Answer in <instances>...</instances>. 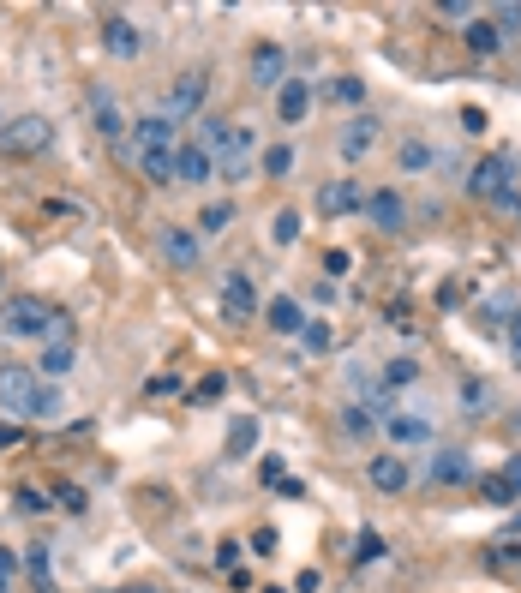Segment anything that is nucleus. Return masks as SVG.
<instances>
[{"mask_svg":"<svg viewBox=\"0 0 521 593\" xmlns=\"http://www.w3.org/2000/svg\"><path fill=\"white\" fill-rule=\"evenodd\" d=\"M102 42H108L114 60H138V54H144V30H138L126 12H108V18H102Z\"/></svg>","mask_w":521,"mask_h":593,"instance_id":"6","label":"nucleus"},{"mask_svg":"<svg viewBox=\"0 0 521 593\" xmlns=\"http://www.w3.org/2000/svg\"><path fill=\"white\" fill-rule=\"evenodd\" d=\"M270 240H276V246H294V240H300V210H276V216H270Z\"/></svg>","mask_w":521,"mask_h":593,"instance_id":"29","label":"nucleus"},{"mask_svg":"<svg viewBox=\"0 0 521 593\" xmlns=\"http://www.w3.org/2000/svg\"><path fill=\"white\" fill-rule=\"evenodd\" d=\"M330 96H342V102H360V96H366V84H360V78H336V84H330Z\"/></svg>","mask_w":521,"mask_h":593,"instance_id":"39","label":"nucleus"},{"mask_svg":"<svg viewBox=\"0 0 521 593\" xmlns=\"http://www.w3.org/2000/svg\"><path fill=\"white\" fill-rule=\"evenodd\" d=\"M216 174H222V180H246V174H258V144H252L246 126H234V138L216 150Z\"/></svg>","mask_w":521,"mask_h":593,"instance_id":"3","label":"nucleus"},{"mask_svg":"<svg viewBox=\"0 0 521 593\" xmlns=\"http://www.w3.org/2000/svg\"><path fill=\"white\" fill-rule=\"evenodd\" d=\"M462 132H486V108H462Z\"/></svg>","mask_w":521,"mask_h":593,"instance_id":"40","label":"nucleus"},{"mask_svg":"<svg viewBox=\"0 0 521 593\" xmlns=\"http://www.w3.org/2000/svg\"><path fill=\"white\" fill-rule=\"evenodd\" d=\"M516 534H521V516H516Z\"/></svg>","mask_w":521,"mask_h":593,"instance_id":"47","label":"nucleus"},{"mask_svg":"<svg viewBox=\"0 0 521 593\" xmlns=\"http://www.w3.org/2000/svg\"><path fill=\"white\" fill-rule=\"evenodd\" d=\"M510 180H516V162L510 156H486V162H474L468 192L474 198H510Z\"/></svg>","mask_w":521,"mask_h":593,"instance_id":"4","label":"nucleus"},{"mask_svg":"<svg viewBox=\"0 0 521 593\" xmlns=\"http://www.w3.org/2000/svg\"><path fill=\"white\" fill-rule=\"evenodd\" d=\"M480 498H486V504H516V492L504 486V474H486V480H480Z\"/></svg>","mask_w":521,"mask_h":593,"instance_id":"34","label":"nucleus"},{"mask_svg":"<svg viewBox=\"0 0 521 593\" xmlns=\"http://www.w3.org/2000/svg\"><path fill=\"white\" fill-rule=\"evenodd\" d=\"M252 450H258V420L240 414V420L228 426V456H252Z\"/></svg>","mask_w":521,"mask_h":593,"instance_id":"26","label":"nucleus"},{"mask_svg":"<svg viewBox=\"0 0 521 593\" xmlns=\"http://www.w3.org/2000/svg\"><path fill=\"white\" fill-rule=\"evenodd\" d=\"M156 246H162V258H168L174 270H192V264L204 258V240H198L192 228H162V240H156Z\"/></svg>","mask_w":521,"mask_h":593,"instance_id":"12","label":"nucleus"},{"mask_svg":"<svg viewBox=\"0 0 521 593\" xmlns=\"http://www.w3.org/2000/svg\"><path fill=\"white\" fill-rule=\"evenodd\" d=\"M486 324H498V318H516V300L510 294H498V300H486V312H480Z\"/></svg>","mask_w":521,"mask_h":593,"instance_id":"37","label":"nucleus"},{"mask_svg":"<svg viewBox=\"0 0 521 593\" xmlns=\"http://www.w3.org/2000/svg\"><path fill=\"white\" fill-rule=\"evenodd\" d=\"M180 150V144H174ZM174 150H150V156H138V174L150 180V186H174Z\"/></svg>","mask_w":521,"mask_h":593,"instance_id":"25","label":"nucleus"},{"mask_svg":"<svg viewBox=\"0 0 521 593\" xmlns=\"http://www.w3.org/2000/svg\"><path fill=\"white\" fill-rule=\"evenodd\" d=\"M204 90H210V78H204V72L174 78V90H168V120H174V114H198V108H204Z\"/></svg>","mask_w":521,"mask_h":593,"instance_id":"18","label":"nucleus"},{"mask_svg":"<svg viewBox=\"0 0 521 593\" xmlns=\"http://www.w3.org/2000/svg\"><path fill=\"white\" fill-rule=\"evenodd\" d=\"M12 444H18V426H6V420H0V450H12Z\"/></svg>","mask_w":521,"mask_h":593,"instance_id":"45","label":"nucleus"},{"mask_svg":"<svg viewBox=\"0 0 521 593\" xmlns=\"http://www.w3.org/2000/svg\"><path fill=\"white\" fill-rule=\"evenodd\" d=\"M414 378H420V360H408V354H402V360H390V366H384V390H408V384H414Z\"/></svg>","mask_w":521,"mask_h":593,"instance_id":"30","label":"nucleus"},{"mask_svg":"<svg viewBox=\"0 0 521 593\" xmlns=\"http://www.w3.org/2000/svg\"><path fill=\"white\" fill-rule=\"evenodd\" d=\"M366 474H372V486H378V492H408V486H414V474H408V462H402V456H372V468H366Z\"/></svg>","mask_w":521,"mask_h":593,"instance_id":"20","label":"nucleus"},{"mask_svg":"<svg viewBox=\"0 0 521 593\" xmlns=\"http://www.w3.org/2000/svg\"><path fill=\"white\" fill-rule=\"evenodd\" d=\"M294 144H270V150H258V174H270V180H288L294 174Z\"/></svg>","mask_w":521,"mask_h":593,"instance_id":"23","label":"nucleus"},{"mask_svg":"<svg viewBox=\"0 0 521 593\" xmlns=\"http://www.w3.org/2000/svg\"><path fill=\"white\" fill-rule=\"evenodd\" d=\"M210 174H216V156H210L204 144H180V150H174V180H180V186H204Z\"/></svg>","mask_w":521,"mask_h":593,"instance_id":"11","label":"nucleus"},{"mask_svg":"<svg viewBox=\"0 0 521 593\" xmlns=\"http://www.w3.org/2000/svg\"><path fill=\"white\" fill-rule=\"evenodd\" d=\"M366 222H372V228H384V234H396V228L408 222V204H402V192H396V186H378V192H366Z\"/></svg>","mask_w":521,"mask_h":593,"instance_id":"7","label":"nucleus"},{"mask_svg":"<svg viewBox=\"0 0 521 593\" xmlns=\"http://www.w3.org/2000/svg\"><path fill=\"white\" fill-rule=\"evenodd\" d=\"M504 486L521 498V456H510V462H504Z\"/></svg>","mask_w":521,"mask_h":593,"instance_id":"42","label":"nucleus"},{"mask_svg":"<svg viewBox=\"0 0 521 593\" xmlns=\"http://www.w3.org/2000/svg\"><path fill=\"white\" fill-rule=\"evenodd\" d=\"M378 132H384V126H378L372 114H354V120L342 126V138H336V150H342L348 162H360V156H366V150L378 144Z\"/></svg>","mask_w":521,"mask_h":593,"instance_id":"16","label":"nucleus"},{"mask_svg":"<svg viewBox=\"0 0 521 593\" xmlns=\"http://www.w3.org/2000/svg\"><path fill=\"white\" fill-rule=\"evenodd\" d=\"M312 354H330V324H306V336H300Z\"/></svg>","mask_w":521,"mask_h":593,"instance_id":"38","label":"nucleus"},{"mask_svg":"<svg viewBox=\"0 0 521 593\" xmlns=\"http://www.w3.org/2000/svg\"><path fill=\"white\" fill-rule=\"evenodd\" d=\"M306 114H312V84H306V78H288V84L276 90V120H282V126H300Z\"/></svg>","mask_w":521,"mask_h":593,"instance_id":"15","label":"nucleus"},{"mask_svg":"<svg viewBox=\"0 0 521 593\" xmlns=\"http://www.w3.org/2000/svg\"><path fill=\"white\" fill-rule=\"evenodd\" d=\"M12 570H18V558H12V552L0 546V593H6V582H12Z\"/></svg>","mask_w":521,"mask_h":593,"instance_id":"43","label":"nucleus"},{"mask_svg":"<svg viewBox=\"0 0 521 593\" xmlns=\"http://www.w3.org/2000/svg\"><path fill=\"white\" fill-rule=\"evenodd\" d=\"M498 36H521V6H498Z\"/></svg>","mask_w":521,"mask_h":593,"instance_id":"36","label":"nucleus"},{"mask_svg":"<svg viewBox=\"0 0 521 593\" xmlns=\"http://www.w3.org/2000/svg\"><path fill=\"white\" fill-rule=\"evenodd\" d=\"M228 222H234V204H228V198H216V204L198 210V234H222Z\"/></svg>","mask_w":521,"mask_h":593,"instance_id":"28","label":"nucleus"},{"mask_svg":"<svg viewBox=\"0 0 521 593\" xmlns=\"http://www.w3.org/2000/svg\"><path fill=\"white\" fill-rule=\"evenodd\" d=\"M252 312H258V294H252V276H240V270H234V276L222 282V318H228V324H246Z\"/></svg>","mask_w":521,"mask_h":593,"instance_id":"13","label":"nucleus"},{"mask_svg":"<svg viewBox=\"0 0 521 593\" xmlns=\"http://www.w3.org/2000/svg\"><path fill=\"white\" fill-rule=\"evenodd\" d=\"M252 552H258V558H270V552H276V534H270V528H258V534H252Z\"/></svg>","mask_w":521,"mask_h":593,"instance_id":"41","label":"nucleus"},{"mask_svg":"<svg viewBox=\"0 0 521 593\" xmlns=\"http://www.w3.org/2000/svg\"><path fill=\"white\" fill-rule=\"evenodd\" d=\"M138 593H150V588H138Z\"/></svg>","mask_w":521,"mask_h":593,"instance_id":"48","label":"nucleus"},{"mask_svg":"<svg viewBox=\"0 0 521 593\" xmlns=\"http://www.w3.org/2000/svg\"><path fill=\"white\" fill-rule=\"evenodd\" d=\"M24 570H30V582H36V588H48V582H54V558H48L42 546H36V552H24Z\"/></svg>","mask_w":521,"mask_h":593,"instance_id":"32","label":"nucleus"},{"mask_svg":"<svg viewBox=\"0 0 521 593\" xmlns=\"http://www.w3.org/2000/svg\"><path fill=\"white\" fill-rule=\"evenodd\" d=\"M474 480V456L468 450H438L426 462V486H468Z\"/></svg>","mask_w":521,"mask_h":593,"instance_id":"8","label":"nucleus"},{"mask_svg":"<svg viewBox=\"0 0 521 593\" xmlns=\"http://www.w3.org/2000/svg\"><path fill=\"white\" fill-rule=\"evenodd\" d=\"M264 324H270L276 336H306V324H312V318H306V306H300V300L276 294V300L264 306Z\"/></svg>","mask_w":521,"mask_h":593,"instance_id":"17","label":"nucleus"},{"mask_svg":"<svg viewBox=\"0 0 521 593\" xmlns=\"http://www.w3.org/2000/svg\"><path fill=\"white\" fill-rule=\"evenodd\" d=\"M132 144H138V156L174 150V120H168V114H138V120H132Z\"/></svg>","mask_w":521,"mask_h":593,"instance_id":"10","label":"nucleus"},{"mask_svg":"<svg viewBox=\"0 0 521 593\" xmlns=\"http://www.w3.org/2000/svg\"><path fill=\"white\" fill-rule=\"evenodd\" d=\"M0 330L6 336H66V324H60V312H48L36 294H12L6 306H0Z\"/></svg>","mask_w":521,"mask_h":593,"instance_id":"1","label":"nucleus"},{"mask_svg":"<svg viewBox=\"0 0 521 593\" xmlns=\"http://www.w3.org/2000/svg\"><path fill=\"white\" fill-rule=\"evenodd\" d=\"M6 150H24V156H36V150H48L54 144V126L42 120V114H18V120H6Z\"/></svg>","mask_w":521,"mask_h":593,"instance_id":"5","label":"nucleus"},{"mask_svg":"<svg viewBox=\"0 0 521 593\" xmlns=\"http://www.w3.org/2000/svg\"><path fill=\"white\" fill-rule=\"evenodd\" d=\"M354 210H366V192L354 180H324L318 186V216H354Z\"/></svg>","mask_w":521,"mask_h":593,"instance_id":"9","label":"nucleus"},{"mask_svg":"<svg viewBox=\"0 0 521 593\" xmlns=\"http://www.w3.org/2000/svg\"><path fill=\"white\" fill-rule=\"evenodd\" d=\"M486 408H492V384L468 378V384H462V414H486Z\"/></svg>","mask_w":521,"mask_h":593,"instance_id":"31","label":"nucleus"},{"mask_svg":"<svg viewBox=\"0 0 521 593\" xmlns=\"http://www.w3.org/2000/svg\"><path fill=\"white\" fill-rule=\"evenodd\" d=\"M510 354H516V366H521V312L510 318Z\"/></svg>","mask_w":521,"mask_h":593,"instance_id":"44","label":"nucleus"},{"mask_svg":"<svg viewBox=\"0 0 521 593\" xmlns=\"http://www.w3.org/2000/svg\"><path fill=\"white\" fill-rule=\"evenodd\" d=\"M384 432H390V444H402V450L432 444V420H426V414H390V420H384Z\"/></svg>","mask_w":521,"mask_h":593,"instance_id":"19","label":"nucleus"},{"mask_svg":"<svg viewBox=\"0 0 521 593\" xmlns=\"http://www.w3.org/2000/svg\"><path fill=\"white\" fill-rule=\"evenodd\" d=\"M504 204H510V210H521V192H510V198H504Z\"/></svg>","mask_w":521,"mask_h":593,"instance_id":"46","label":"nucleus"},{"mask_svg":"<svg viewBox=\"0 0 521 593\" xmlns=\"http://www.w3.org/2000/svg\"><path fill=\"white\" fill-rule=\"evenodd\" d=\"M396 162H402V174H426V168L438 162V150H432L426 138H402V150H396Z\"/></svg>","mask_w":521,"mask_h":593,"instance_id":"24","label":"nucleus"},{"mask_svg":"<svg viewBox=\"0 0 521 593\" xmlns=\"http://www.w3.org/2000/svg\"><path fill=\"white\" fill-rule=\"evenodd\" d=\"M468 48H474V54H498V48H504V36H498V24H486V18H474V24H468Z\"/></svg>","mask_w":521,"mask_h":593,"instance_id":"27","label":"nucleus"},{"mask_svg":"<svg viewBox=\"0 0 521 593\" xmlns=\"http://www.w3.org/2000/svg\"><path fill=\"white\" fill-rule=\"evenodd\" d=\"M36 402H42V378L30 366H0V408L18 420H36Z\"/></svg>","mask_w":521,"mask_h":593,"instance_id":"2","label":"nucleus"},{"mask_svg":"<svg viewBox=\"0 0 521 593\" xmlns=\"http://www.w3.org/2000/svg\"><path fill=\"white\" fill-rule=\"evenodd\" d=\"M252 78H258L264 90H282V84H288V54H282L276 42H258V48H252Z\"/></svg>","mask_w":521,"mask_h":593,"instance_id":"14","label":"nucleus"},{"mask_svg":"<svg viewBox=\"0 0 521 593\" xmlns=\"http://www.w3.org/2000/svg\"><path fill=\"white\" fill-rule=\"evenodd\" d=\"M372 558H384V540H378L372 528H360V540H354V564H372Z\"/></svg>","mask_w":521,"mask_h":593,"instance_id":"35","label":"nucleus"},{"mask_svg":"<svg viewBox=\"0 0 521 593\" xmlns=\"http://www.w3.org/2000/svg\"><path fill=\"white\" fill-rule=\"evenodd\" d=\"M72 366H78V348H72L66 336H54V342L42 348V378H66Z\"/></svg>","mask_w":521,"mask_h":593,"instance_id":"22","label":"nucleus"},{"mask_svg":"<svg viewBox=\"0 0 521 593\" xmlns=\"http://www.w3.org/2000/svg\"><path fill=\"white\" fill-rule=\"evenodd\" d=\"M348 270H354V252L330 246V252H324V282H336V276H348Z\"/></svg>","mask_w":521,"mask_h":593,"instance_id":"33","label":"nucleus"},{"mask_svg":"<svg viewBox=\"0 0 521 593\" xmlns=\"http://www.w3.org/2000/svg\"><path fill=\"white\" fill-rule=\"evenodd\" d=\"M90 126H96L102 138H120V126H126V114H120V102H114L108 90H90Z\"/></svg>","mask_w":521,"mask_h":593,"instance_id":"21","label":"nucleus"}]
</instances>
